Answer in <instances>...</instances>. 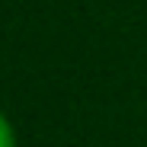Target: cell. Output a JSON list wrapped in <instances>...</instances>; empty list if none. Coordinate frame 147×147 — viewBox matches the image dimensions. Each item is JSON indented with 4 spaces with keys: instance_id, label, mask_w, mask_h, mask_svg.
<instances>
[{
    "instance_id": "1",
    "label": "cell",
    "mask_w": 147,
    "mask_h": 147,
    "mask_svg": "<svg viewBox=\"0 0 147 147\" xmlns=\"http://www.w3.org/2000/svg\"><path fill=\"white\" fill-rule=\"evenodd\" d=\"M0 147H13V128L3 112H0Z\"/></svg>"
}]
</instances>
